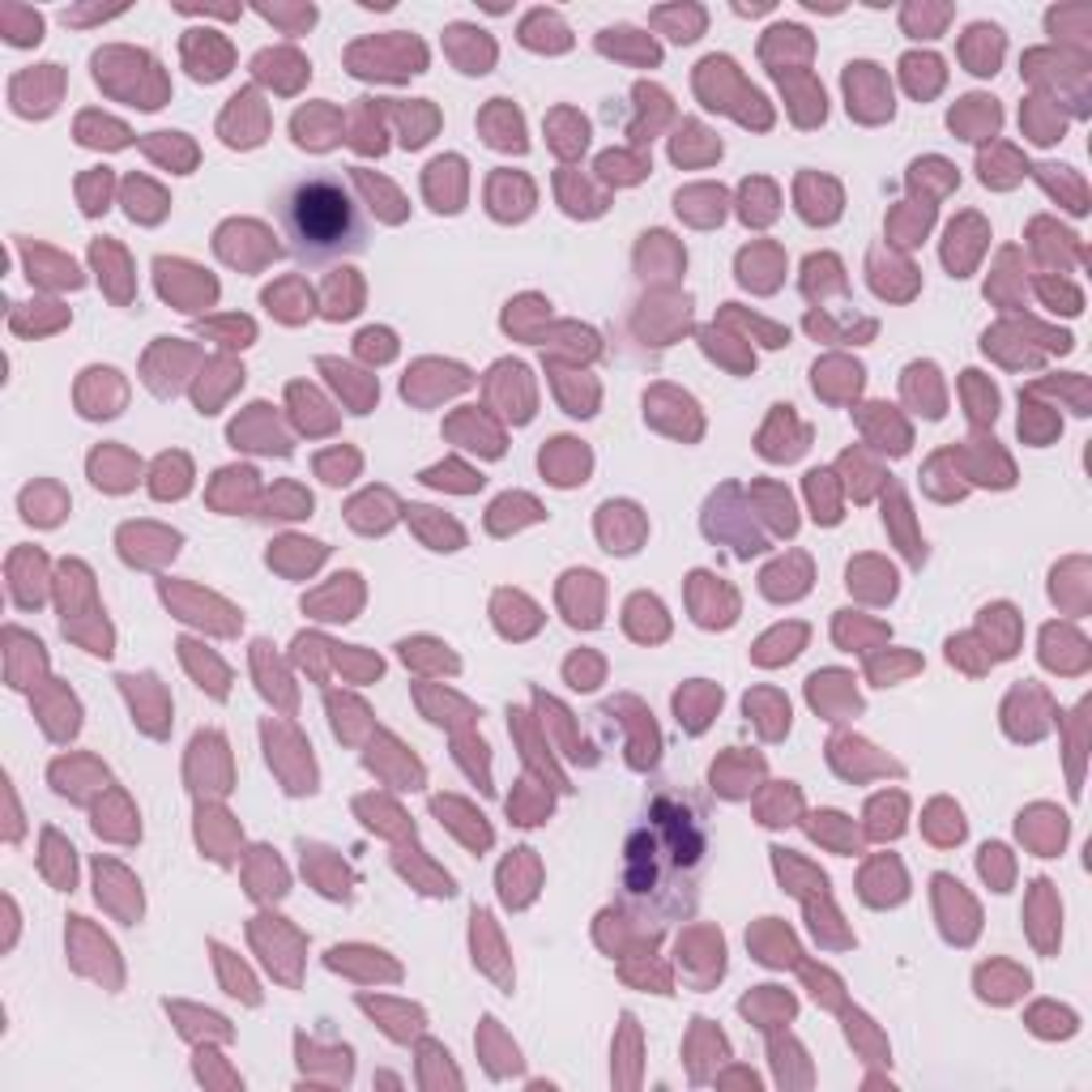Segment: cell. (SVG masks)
Here are the masks:
<instances>
[{
    "mask_svg": "<svg viewBox=\"0 0 1092 1092\" xmlns=\"http://www.w3.org/2000/svg\"><path fill=\"white\" fill-rule=\"evenodd\" d=\"M384 508H393V495L389 491H368L363 499H354L350 504V521L358 525V529H389V521H393V513H384Z\"/></svg>",
    "mask_w": 1092,
    "mask_h": 1092,
    "instance_id": "d4e9b609",
    "label": "cell"
},
{
    "mask_svg": "<svg viewBox=\"0 0 1092 1092\" xmlns=\"http://www.w3.org/2000/svg\"><path fill=\"white\" fill-rule=\"evenodd\" d=\"M325 120H333L329 107H307V111H299V116H295V142H299V146H312V150L333 146Z\"/></svg>",
    "mask_w": 1092,
    "mask_h": 1092,
    "instance_id": "f546056e",
    "label": "cell"
},
{
    "mask_svg": "<svg viewBox=\"0 0 1092 1092\" xmlns=\"http://www.w3.org/2000/svg\"><path fill=\"white\" fill-rule=\"evenodd\" d=\"M806 495H811V504H815V521L833 525V521L841 517V508H837V491H833V474H824V470L806 474Z\"/></svg>",
    "mask_w": 1092,
    "mask_h": 1092,
    "instance_id": "8d00e7d4",
    "label": "cell"
},
{
    "mask_svg": "<svg viewBox=\"0 0 1092 1092\" xmlns=\"http://www.w3.org/2000/svg\"><path fill=\"white\" fill-rule=\"evenodd\" d=\"M179 649H184V657H189V666L197 670V678H205V682H209V692H214V696H226V666H222V662H214V657H205V662H201L193 641H184ZM205 682H201V688H205Z\"/></svg>",
    "mask_w": 1092,
    "mask_h": 1092,
    "instance_id": "ee69618b",
    "label": "cell"
},
{
    "mask_svg": "<svg viewBox=\"0 0 1092 1092\" xmlns=\"http://www.w3.org/2000/svg\"><path fill=\"white\" fill-rule=\"evenodd\" d=\"M214 955H218V965H222V973H226V982H231V986H235L231 994H244V998H248V1003H252V998H256V986H252V977H248L244 969L235 973V969H231V955H226L222 947H214Z\"/></svg>",
    "mask_w": 1092,
    "mask_h": 1092,
    "instance_id": "9f6ffc18",
    "label": "cell"
},
{
    "mask_svg": "<svg viewBox=\"0 0 1092 1092\" xmlns=\"http://www.w3.org/2000/svg\"><path fill=\"white\" fill-rule=\"evenodd\" d=\"M358 350H363V354H376V358H393L397 346H393V338H389L384 329H368V333L358 338Z\"/></svg>",
    "mask_w": 1092,
    "mask_h": 1092,
    "instance_id": "6f0895ef",
    "label": "cell"
},
{
    "mask_svg": "<svg viewBox=\"0 0 1092 1092\" xmlns=\"http://www.w3.org/2000/svg\"><path fill=\"white\" fill-rule=\"evenodd\" d=\"M39 709L48 713L43 717V725H48V735L52 739H69V735H77V700L73 696H65V692H56V704H48V700H39Z\"/></svg>",
    "mask_w": 1092,
    "mask_h": 1092,
    "instance_id": "836d02e7",
    "label": "cell"
},
{
    "mask_svg": "<svg viewBox=\"0 0 1092 1092\" xmlns=\"http://www.w3.org/2000/svg\"><path fill=\"white\" fill-rule=\"evenodd\" d=\"M260 14H265L269 22H282L291 34L316 22V9H312V5H295V9H291V5H260Z\"/></svg>",
    "mask_w": 1092,
    "mask_h": 1092,
    "instance_id": "681fc988",
    "label": "cell"
},
{
    "mask_svg": "<svg viewBox=\"0 0 1092 1092\" xmlns=\"http://www.w3.org/2000/svg\"><path fill=\"white\" fill-rule=\"evenodd\" d=\"M806 295H824V291H845V278H841V265L837 256H811L806 260V278H802Z\"/></svg>",
    "mask_w": 1092,
    "mask_h": 1092,
    "instance_id": "d6a6232c",
    "label": "cell"
},
{
    "mask_svg": "<svg viewBox=\"0 0 1092 1092\" xmlns=\"http://www.w3.org/2000/svg\"><path fill=\"white\" fill-rule=\"evenodd\" d=\"M0 30H5V39L14 43V48H30V43L43 39V18L30 5L9 0V5H0Z\"/></svg>",
    "mask_w": 1092,
    "mask_h": 1092,
    "instance_id": "d6986e66",
    "label": "cell"
},
{
    "mask_svg": "<svg viewBox=\"0 0 1092 1092\" xmlns=\"http://www.w3.org/2000/svg\"><path fill=\"white\" fill-rule=\"evenodd\" d=\"M965 376H969V380H965V393H969V401H973V419H977V423L994 419V409H998V393H994V389H982L977 372H965Z\"/></svg>",
    "mask_w": 1092,
    "mask_h": 1092,
    "instance_id": "f907efd6",
    "label": "cell"
},
{
    "mask_svg": "<svg viewBox=\"0 0 1092 1092\" xmlns=\"http://www.w3.org/2000/svg\"><path fill=\"white\" fill-rule=\"evenodd\" d=\"M935 819L939 824H926L930 828V837L939 841V845H951V841H961L965 837V824H961V811H951V806H935Z\"/></svg>",
    "mask_w": 1092,
    "mask_h": 1092,
    "instance_id": "816d5d0a",
    "label": "cell"
},
{
    "mask_svg": "<svg viewBox=\"0 0 1092 1092\" xmlns=\"http://www.w3.org/2000/svg\"><path fill=\"white\" fill-rule=\"evenodd\" d=\"M184 60H189L197 81H218V77H226V69H231V48H226V39H218L214 30H193L184 39Z\"/></svg>",
    "mask_w": 1092,
    "mask_h": 1092,
    "instance_id": "8992f818",
    "label": "cell"
},
{
    "mask_svg": "<svg viewBox=\"0 0 1092 1092\" xmlns=\"http://www.w3.org/2000/svg\"><path fill=\"white\" fill-rule=\"evenodd\" d=\"M551 128H560V136H555V150H560V154H580V150H585L589 128H585V120H576L572 111H555V116H551Z\"/></svg>",
    "mask_w": 1092,
    "mask_h": 1092,
    "instance_id": "ab89813d",
    "label": "cell"
},
{
    "mask_svg": "<svg viewBox=\"0 0 1092 1092\" xmlns=\"http://www.w3.org/2000/svg\"><path fill=\"white\" fill-rule=\"evenodd\" d=\"M124 682V692L132 696V709L142 713V725L150 735H163L167 730V700H163V692H158V682H154V674H124L120 678Z\"/></svg>",
    "mask_w": 1092,
    "mask_h": 1092,
    "instance_id": "9c48e42d",
    "label": "cell"
},
{
    "mask_svg": "<svg viewBox=\"0 0 1092 1092\" xmlns=\"http://www.w3.org/2000/svg\"><path fill=\"white\" fill-rule=\"evenodd\" d=\"M120 9H65V22L69 26H85V22H107V18H116Z\"/></svg>",
    "mask_w": 1092,
    "mask_h": 1092,
    "instance_id": "91938a15",
    "label": "cell"
},
{
    "mask_svg": "<svg viewBox=\"0 0 1092 1092\" xmlns=\"http://www.w3.org/2000/svg\"><path fill=\"white\" fill-rule=\"evenodd\" d=\"M482 132H487V142L499 146V150H525V128H521V116L504 103V99H495L487 111H482Z\"/></svg>",
    "mask_w": 1092,
    "mask_h": 1092,
    "instance_id": "7c38bea8",
    "label": "cell"
},
{
    "mask_svg": "<svg viewBox=\"0 0 1092 1092\" xmlns=\"http://www.w3.org/2000/svg\"><path fill=\"white\" fill-rule=\"evenodd\" d=\"M431 806H436L440 819H448V828H457V833L466 837V845H474V849H487V845H491V828L482 824V815L474 819V811H470L466 802H457V798H436Z\"/></svg>",
    "mask_w": 1092,
    "mask_h": 1092,
    "instance_id": "ac0fdd59",
    "label": "cell"
},
{
    "mask_svg": "<svg viewBox=\"0 0 1092 1092\" xmlns=\"http://www.w3.org/2000/svg\"><path fill=\"white\" fill-rule=\"evenodd\" d=\"M884 521H892V529H896V538H900V551H904L909 560H914V564H922V560H926V546L914 538V529H909V508H904V495H900V491L888 495Z\"/></svg>",
    "mask_w": 1092,
    "mask_h": 1092,
    "instance_id": "484cf974",
    "label": "cell"
},
{
    "mask_svg": "<svg viewBox=\"0 0 1092 1092\" xmlns=\"http://www.w3.org/2000/svg\"><path fill=\"white\" fill-rule=\"evenodd\" d=\"M107 193H111V175L107 171H90L81 179V201H85V214H99L107 209Z\"/></svg>",
    "mask_w": 1092,
    "mask_h": 1092,
    "instance_id": "c3c4849f",
    "label": "cell"
},
{
    "mask_svg": "<svg viewBox=\"0 0 1092 1092\" xmlns=\"http://www.w3.org/2000/svg\"><path fill=\"white\" fill-rule=\"evenodd\" d=\"M904 69V85H909V95H918V99H930L935 90L943 85V60L939 56H904L900 60Z\"/></svg>",
    "mask_w": 1092,
    "mask_h": 1092,
    "instance_id": "ffe728a7",
    "label": "cell"
},
{
    "mask_svg": "<svg viewBox=\"0 0 1092 1092\" xmlns=\"http://www.w3.org/2000/svg\"><path fill=\"white\" fill-rule=\"evenodd\" d=\"M704 862V828L700 811L657 798L649 824L636 828L627 841L623 888L636 904L653 909L657 918H688L696 909V875Z\"/></svg>",
    "mask_w": 1092,
    "mask_h": 1092,
    "instance_id": "6da1fadb",
    "label": "cell"
},
{
    "mask_svg": "<svg viewBox=\"0 0 1092 1092\" xmlns=\"http://www.w3.org/2000/svg\"><path fill=\"white\" fill-rule=\"evenodd\" d=\"M521 43H525V48H533V52H568V48H572V34H568V26L560 22V14L538 9V14H529V18L521 22Z\"/></svg>",
    "mask_w": 1092,
    "mask_h": 1092,
    "instance_id": "8fae6325",
    "label": "cell"
},
{
    "mask_svg": "<svg viewBox=\"0 0 1092 1092\" xmlns=\"http://www.w3.org/2000/svg\"><path fill=\"white\" fill-rule=\"evenodd\" d=\"M598 48L606 56H627V60H641V65H657L662 52H657V43L641 30H631V26H615V30H602L598 39Z\"/></svg>",
    "mask_w": 1092,
    "mask_h": 1092,
    "instance_id": "5bb4252c",
    "label": "cell"
},
{
    "mask_svg": "<svg viewBox=\"0 0 1092 1092\" xmlns=\"http://www.w3.org/2000/svg\"><path fill=\"white\" fill-rule=\"evenodd\" d=\"M961 56H965V65L973 69V73H994L998 69V56H1003V30L998 26H986V22H977V26H969V34H965V43H961Z\"/></svg>",
    "mask_w": 1092,
    "mask_h": 1092,
    "instance_id": "30bf717a",
    "label": "cell"
},
{
    "mask_svg": "<svg viewBox=\"0 0 1092 1092\" xmlns=\"http://www.w3.org/2000/svg\"><path fill=\"white\" fill-rule=\"evenodd\" d=\"M721 704V692H713V688H704V682H696V688H688V692H678L674 696V709H678V721H688V730H704V713L709 709H717Z\"/></svg>",
    "mask_w": 1092,
    "mask_h": 1092,
    "instance_id": "603a6c76",
    "label": "cell"
},
{
    "mask_svg": "<svg viewBox=\"0 0 1092 1092\" xmlns=\"http://www.w3.org/2000/svg\"><path fill=\"white\" fill-rule=\"evenodd\" d=\"M189 491V462L184 457H163L158 462V478H154V495H184Z\"/></svg>",
    "mask_w": 1092,
    "mask_h": 1092,
    "instance_id": "60d3db41",
    "label": "cell"
},
{
    "mask_svg": "<svg viewBox=\"0 0 1092 1092\" xmlns=\"http://www.w3.org/2000/svg\"><path fill=\"white\" fill-rule=\"evenodd\" d=\"M146 150L154 158H163V163H175V158H179V167L193 163V146L179 132H154V142H146Z\"/></svg>",
    "mask_w": 1092,
    "mask_h": 1092,
    "instance_id": "f6af8a7d",
    "label": "cell"
},
{
    "mask_svg": "<svg viewBox=\"0 0 1092 1092\" xmlns=\"http://www.w3.org/2000/svg\"><path fill=\"white\" fill-rule=\"evenodd\" d=\"M598 167H602L606 179H615V184H631V179H641L649 171V163H631L627 154H606Z\"/></svg>",
    "mask_w": 1092,
    "mask_h": 1092,
    "instance_id": "f5cc1de1",
    "label": "cell"
},
{
    "mask_svg": "<svg viewBox=\"0 0 1092 1092\" xmlns=\"http://www.w3.org/2000/svg\"><path fill=\"white\" fill-rule=\"evenodd\" d=\"M947 18H951L947 5H926V0H922V5H904V14H900L904 30L918 34V39H935L947 26Z\"/></svg>",
    "mask_w": 1092,
    "mask_h": 1092,
    "instance_id": "f1b7e54d",
    "label": "cell"
},
{
    "mask_svg": "<svg viewBox=\"0 0 1092 1092\" xmlns=\"http://www.w3.org/2000/svg\"><path fill=\"white\" fill-rule=\"evenodd\" d=\"M26 265H30V282H48V287H81V273L73 260L48 252V248H26Z\"/></svg>",
    "mask_w": 1092,
    "mask_h": 1092,
    "instance_id": "e0dca14e",
    "label": "cell"
},
{
    "mask_svg": "<svg viewBox=\"0 0 1092 1092\" xmlns=\"http://www.w3.org/2000/svg\"><path fill=\"white\" fill-rule=\"evenodd\" d=\"M389 111H393V120L401 124V142H405L409 150L423 146L427 136H431V128H436V111H431L427 103H393Z\"/></svg>",
    "mask_w": 1092,
    "mask_h": 1092,
    "instance_id": "44dd1931",
    "label": "cell"
},
{
    "mask_svg": "<svg viewBox=\"0 0 1092 1092\" xmlns=\"http://www.w3.org/2000/svg\"><path fill=\"white\" fill-rule=\"evenodd\" d=\"M9 653H5V666H9V682L14 688H30V678L43 670V645L22 636L18 627H9Z\"/></svg>",
    "mask_w": 1092,
    "mask_h": 1092,
    "instance_id": "9a60e30c",
    "label": "cell"
},
{
    "mask_svg": "<svg viewBox=\"0 0 1092 1092\" xmlns=\"http://www.w3.org/2000/svg\"><path fill=\"white\" fill-rule=\"evenodd\" d=\"M900 806H904V802H900V794L871 802V815H875L871 833H875V837H896V833H900Z\"/></svg>",
    "mask_w": 1092,
    "mask_h": 1092,
    "instance_id": "7dc6e473",
    "label": "cell"
},
{
    "mask_svg": "<svg viewBox=\"0 0 1092 1092\" xmlns=\"http://www.w3.org/2000/svg\"><path fill=\"white\" fill-rule=\"evenodd\" d=\"M256 666H260V678H265V696H273V692H278V700H282V704H291V692H287V678H282V670H269V662H265V641L256 645Z\"/></svg>",
    "mask_w": 1092,
    "mask_h": 1092,
    "instance_id": "11a10c76",
    "label": "cell"
},
{
    "mask_svg": "<svg viewBox=\"0 0 1092 1092\" xmlns=\"http://www.w3.org/2000/svg\"><path fill=\"white\" fill-rule=\"evenodd\" d=\"M329 709H333V730H338V739L354 743V739H358V721L368 717V709H363L358 700H338V696H329Z\"/></svg>",
    "mask_w": 1092,
    "mask_h": 1092,
    "instance_id": "7bdbcfd3",
    "label": "cell"
},
{
    "mask_svg": "<svg viewBox=\"0 0 1092 1092\" xmlns=\"http://www.w3.org/2000/svg\"><path fill=\"white\" fill-rule=\"evenodd\" d=\"M542 470L551 474L560 487L580 482L585 470H589V452H585L576 440H555L551 448H542Z\"/></svg>",
    "mask_w": 1092,
    "mask_h": 1092,
    "instance_id": "4fadbf2b",
    "label": "cell"
},
{
    "mask_svg": "<svg viewBox=\"0 0 1092 1092\" xmlns=\"http://www.w3.org/2000/svg\"><path fill=\"white\" fill-rule=\"evenodd\" d=\"M231 440H235V444H244V440H252V431L235 423V427H231ZM260 448H265V452H273V448H278V452H287L291 444H287L282 436H260Z\"/></svg>",
    "mask_w": 1092,
    "mask_h": 1092,
    "instance_id": "680465c9",
    "label": "cell"
},
{
    "mask_svg": "<svg viewBox=\"0 0 1092 1092\" xmlns=\"http://www.w3.org/2000/svg\"><path fill=\"white\" fill-rule=\"evenodd\" d=\"M951 128H961V132H982V128H998V107H994V99H982V95H973V99H965V107L961 111H951Z\"/></svg>",
    "mask_w": 1092,
    "mask_h": 1092,
    "instance_id": "1f68e13d",
    "label": "cell"
},
{
    "mask_svg": "<svg viewBox=\"0 0 1092 1092\" xmlns=\"http://www.w3.org/2000/svg\"><path fill=\"white\" fill-rule=\"evenodd\" d=\"M77 142L81 146H99V150H120L128 146V128L103 116H81L77 120Z\"/></svg>",
    "mask_w": 1092,
    "mask_h": 1092,
    "instance_id": "7402d4cb",
    "label": "cell"
},
{
    "mask_svg": "<svg viewBox=\"0 0 1092 1092\" xmlns=\"http://www.w3.org/2000/svg\"><path fill=\"white\" fill-rule=\"evenodd\" d=\"M653 26L670 30L674 43H692V39H700V30H704V9H696V5H688V9H657V14H653Z\"/></svg>",
    "mask_w": 1092,
    "mask_h": 1092,
    "instance_id": "83f0119b",
    "label": "cell"
},
{
    "mask_svg": "<svg viewBox=\"0 0 1092 1092\" xmlns=\"http://www.w3.org/2000/svg\"><path fill=\"white\" fill-rule=\"evenodd\" d=\"M845 90H849V111L858 120H884L892 116V90L884 81V73L875 65H849L845 73Z\"/></svg>",
    "mask_w": 1092,
    "mask_h": 1092,
    "instance_id": "277c9868",
    "label": "cell"
},
{
    "mask_svg": "<svg viewBox=\"0 0 1092 1092\" xmlns=\"http://www.w3.org/2000/svg\"><path fill=\"white\" fill-rule=\"evenodd\" d=\"M409 521L419 525V533H423L427 542H436V551H457V546H462V529L452 525V521L431 517V508H409Z\"/></svg>",
    "mask_w": 1092,
    "mask_h": 1092,
    "instance_id": "4dcf8cb0",
    "label": "cell"
},
{
    "mask_svg": "<svg viewBox=\"0 0 1092 1092\" xmlns=\"http://www.w3.org/2000/svg\"><path fill=\"white\" fill-rule=\"evenodd\" d=\"M448 56L457 60L466 73H487L491 60H495V43L474 30V26H452L448 30Z\"/></svg>",
    "mask_w": 1092,
    "mask_h": 1092,
    "instance_id": "ba28073f",
    "label": "cell"
},
{
    "mask_svg": "<svg viewBox=\"0 0 1092 1092\" xmlns=\"http://www.w3.org/2000/svg\"><path fill=\"white\" fill-rule=\"evenodd\" d=\"M401 657L405 662H444L448 670H457V662H452V653H444L440 645H431V641H415V645H401Z\"/></svg>",
    "mask_w": 1092,
    "mask_h": 1092,
    "instance_id": "db71d44e",
    "label": "cell"
},
{
    "mask_svg": "<svg viewBox=\"0 0 1092 1092\" xmlns=\"http://www.w3.org/2000/svg\"><path fill=\"white\" fill-rule=\"evenodd\" d=\"M806 977H811V986H815V998H824V1003H837V990H833V977H828V973L806 969Z\"/></svg>",
    "mask_w": 1092,
    "mask_h": 1092,
    "instance_id": "94428289",
    "label": "cell"
},
{
    "mask_svg": "<svg viewBox=\"0 0 1092 1092\" xmlns=\"http://www.w3.org/2000/svg\"><path fill=\"white\" fill-rule=\"evenodd\" d=\"M43 555H34V564H30V551H22V555H14V594H18V602L22 606H39L43 602Z\"/></svg>",
    "mask_w": 1092,
    "mask_h": 1092,
    "instance_id": "cb8c5ba5",
    "label": "cell"
},
{
    "mask_svg": "<svg viewBox=\"0 0 1092 1092\" xmlns=\"http://www.w3.org/2000/svg\"><path fill=\"white\" fill-rule=\"evenodd\" d=\"M278 222L291 252L307 265H325L368 248V222L338 175H307L278 201Z\"/></svg>",
    "mask_w": 1092,
    "mask_h": 1092,
    "instance_id": "7a4b0ae2",
    "label": "cell"
},
{
    "mask_svg": "<svg viewBox=\"0 0 1092 1092\" xmlns=\"http://www.w3.org/2000/svg\"><path fill=\"white\" fill-rule=\"evenodd\" d=\"M423 482H431V487H448V491H478V487H482V478H478L474 470H466L462 462H444V466L427 470Z\"/></svg>",
    "mask_w": 1092,
    "mask_h": 1092,
    "instance_id": "f35d334b",
    "label": "cell"
},
{
    "mask_svg": "<svg viewBox=\"0 0 1092 1092\" xmlns=\"http://www.w3.org/2000/svg\"><path fill=\"white\" fill-rule=\"evenodd\" d=\"M43 875L56 888H73V845H65L56 833L43 837Z\"/></svg>",
    "mask_w": 1092,
    "mask_h": 1092,
    "instance_id": "4316f807",
    "label": "cell"
},
{
    "mask_svg": "<svg viewBox=\"0 0 1092 1092\" xmlns=\"http://www.w3.org/2000/svg\"><path fill=\"white\" fill-rule=\"evenodd\" d=\"M222 132H226V142H231V146H256V142H260L265 111H260V103H256L252 90H244V95L231 99V111L222 116Z\"/></svg>",
    "mask_w": 1092,
    "mask_h": 1092,
    "instance_id": "52a82bcc",
    "label": "cell"
},
{
    "mask_svg": "<svg viewBox=\"0 0 1092 1092\" xmlns=\"http://www.w3.org/2000/svg\"><path fill=\"white\" fill-rule=\"evenodd\" d=\"M252 69H256V77H265V81H278V90H299V81L307 77V60L303 56H295V52H287V48H278V52H260L256 60H252Z\"/></svg>",
    "mask_w": 1092,
    "mask_h": 1092,
    "instance_id": "2e32d148",
    "label": "cell"
},
{
    "mask_svg": "<svg viewBox=\"0 0 1092 1092\" xmlns=\"http://www.w3.org/2000/svg\"><path fill=\"white\" fill-rule=\"evenodd\" d=\"M95 265L103 269L99 278L107 282V291H111V299H128V273H124V256L111 248V244H95Z\"/></svg>",
    "mask_w": 1092,
    "mask_h": 1092,
    "instance_id": "d590c367",
    "label": "cell"
},
{
    "mask_svg": "<svg viewBox=\"0 0 1092 1092\" xmlns=\"http://www.w3.org/2000/svg\"><path fill=\"white\" fill-rule=\"evenodd\" d=\"M777 52H794V56H811V39L802 26H772L764 39V60H777Z\"/></svg>",
    "mask_w": 1092,
    "mask_h": 1092,
    "instance_id": "e575fe53",
    "label": "cell"
},
{
    "mask_svg": "<svg viewBox=\"0 0 1092 1092\" xmlns=\"http://www.w3.org/2000/svg\"><path fill=\"white\" fill-rule=\"evenodd\" d=\"M350 69L358 77H389V81H401L409 73H423L427 69V48L419 39H405V34H389V39H368L350 48Z\"/></svg>",
    "mask_w": 1092,
    "mask_h": 1092,
    "instance_id": "3957f363",
    "label": "cell"
},
{
    "mask_svg": "<svg viewBox=\"0 0 1092 1092\" xmlns=\"http://www.w3.org/2000/svg\"><path fill=\"white\" fill-rule=\"evenodd\" d=\"M811 837H815V841H828V845H837V849H853V845H858V837H849V824H845V815H833V811H824V815H815V824H811Z\"/></svg>",
    "mask_w": 1092,
    "mask_h": 1092,
    "instance_id": "b9f144b4",
    "label": "cell"
},
{
    "mask_svg": "<svg viewBox=\"0 0 1092 1092\" xmlns=\"http://www.w3.org/2000/svg\"><path fill=\"white\" fill-rule=\"evenodd\" d=\"M60 99V69L56 65H43V69H30L22 77H14V111L22 116H48Z\"/></svg>",
    "mask_w": 1092,
    "mask_h": 1092,
    "instance_id": "5b68a950",
    "label": "cell"
},
{
    "mask_svg": "<svg viewBox=\"0 0 1092 1092\" xmlns=\"http://www.w3.org/2000/svg\"><path fill=\"white\" fill-rule=\"evenodd\" d=\"M542 713H551V725H555V730H560V739H564V747H568V755H572V760H585V764H594V751H589L585 743H576V739H572V725L564 721L568 713H564V709H560L555 700H542Z\"/></svg>",
    "mask_w": 1092,
    "mask_h": 1092,
    "instance_id": "bcb514c9",
    "label": "cell"
},
{
    "mask_svg": "<svg viewBox=\"0 0 1092 1092\" xmlns=\"http://www.w3.org/2000/svg\"><path fill=\"white\" fill-rule=\"evenodd\" d=\"M124 201H128V214L132 218H142V222H154L163 214V193H154L146 179H128V189H124Z\"/></svg>",
    "mask_w": 1092,
    "mask_h": 1092,
    "instance_id": "74e56055",
    "label": "cell"
}]
</instances>
